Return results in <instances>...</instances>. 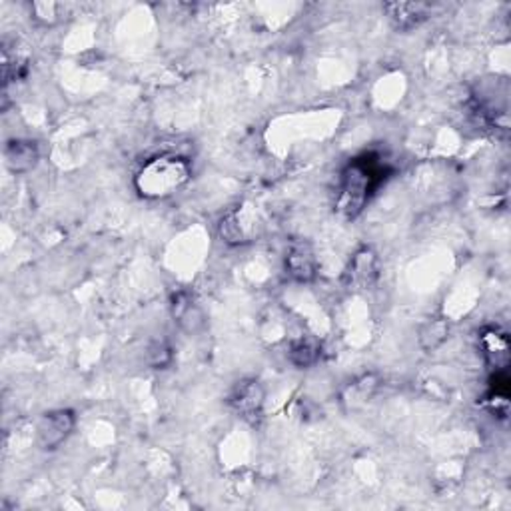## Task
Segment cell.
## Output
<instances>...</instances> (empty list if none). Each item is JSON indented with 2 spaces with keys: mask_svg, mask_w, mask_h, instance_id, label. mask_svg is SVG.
Returning <instances> with one entry per match:
<instances>
[{
  "mask_svg": "<svg viewBox=\"0 0 511 511\" xmlns=\"http://www.w3.org/2000/svg\"><path fill=\"white\" fill-rule=\"evenodd\" d=\"M390 172L388 163L378 154H364L349 160L339 176L338 212L346 220H356Z\"/></svg>",
  "mask_w": 511,
  "mask_h": 511,
  "instance_id": "cell-1",
  "label": "cell"
},
{
  "mask_svg": "<svg viewBox=\"0 0 511 511\" xmlns=\"http://www.w3.org/2000/svg\"><path fill=\"white\" fill-rule=\"evenodd\" d=\"M190 176L192 168L186 158L172 154V152H164V154H158L142 164L138 174L134 176V186L145 198L158 200L176 194L190 181Z\"/></svg>",
  "mask_w": 511,
  "mask_h": 511,
  "instance_id": "cell-2",
  "label": "cell"
},
{
  "mask_svg": "<svg viewBox=\"0 0 511 511\" xmlns=\"http://www.w3.org/2000/svg\"><path fill=\"white\" fill-rule=\"evenodd\" d=\"M380 280V258L372 248H360L349 260L344 272V284L348 290L366 292L372 290Z\"/></svg>",
  "mask_w": 511,
  "mask_h": 511,
  "instance_id": "cell-3",
  "label": "cell"
},
{
  "mask_svg": "<svg viewBox=\"0 0 511 511\" xmlns=\"http://www.w3.org/2000/svg\"><path fill=\"white\" fill-rule=\"evenodd\" d=\"M76 416L73 410H52L44 414L37 427L39 444L44 452H55L73 436Z\"/></svg>",
  "mask_w": 511,
  "mask_h": 511,
  "instance_id": "cell-4",
  "label": "cell"
},
{
  "mask_svg": "<svg viewBox=\"0 0 511 511\" xmlns=\"http://www.w3.org/2000/svg\"><path fill=\"white\" fill-rule=\"evenodd\" d=\"M264 388L256 380H242L234 385V390L230 392L228 403L236 414L250 421V424H256V421L262 418L264 410Z\"/></svg>",
  "mask_w": 511,
  "mask_h": 511,
  "instance_id": "cell-5",
  "label": "cell"
},
{
  "mask_svg": "<svg viewBox=\"0 0 511 511\" xmlns=\"http://www.w3.org/2000/svg\"><path fill=\"white\" fill-rule=\"evenodd\" d=\"M286 272L294 282L300 284H308L316 278L318 260L308 242H292L288 254H286Z\"/></svg>",
  "mask_w": 511,
  "mask_h": 511,
  "instance_id": "cell-6",
  "label": "cell"
},
{
  "mask_svg": "<svg viewBox=\"0 0 511 511\" xmlns=\"http://www.w3.org/2000/svg\"><path fill=\"white\" fill-rule=\"evenodd\" d=\"M481 354L486 357V364L489 366L491 372L507 370L509 366V339L506 331L499 328H488L481 331L480 336Z\"/></svg>",
  "mask_w": 511,
  "mask_h": 511,
  "instance_id": "cell-7",
  "label": "cell"
},
{
  "mask_svg": "<svg viewBox=\"0 0 511 511\" xmlns=\"http://www.w3.org/2000/svg\"><path fill=\"white\" fill-rule=\"evenodd\" d=\"M40 150L32 140H11L4 148V163L14 174H26L39 164Z\"/></svg>",
  "mask_w": 511,
  "mask_h": 511,
  "instance_id": "cell-8",
  "label": "cell"
},
{
  "mask_svg": "<svg viewBox=\"0 0 511 511\" xmlns=\"http://www.w3.org/2000/svg\"><path fill=\"white\" fill-rule=\"evenodd\" d=\"M383 11L388 14L393 29L408 32L427 19L429 6L421 3H388L383 4Z\"/></svg>",
  "mask_w": 511,
  "mask_h": 511,
  "instance_id": "cell-9",
  "label": "cell"
},
{
  "mask_svg": "<svg viewBox=\"0 0 511 511\" xmlns=\"http://www.w3.org/2000/svg\"><path fill=\"white\" fill-rule=\"evenodd\" d=\"M322 356V346L313 336H300L290 342L288 348V360L295 367H310L320 360Z\"/></svg>",
  "mask_w": 511,
  "mask_h": 511,
  "instance_id": "cell-10",
  "label": "cell"
},
{
  "mask_svg": "<svg viewBox=\"0 0 511 511\" xmlns=\"http://www.w3.org/2000/svg\"><path fill=\"white\" fill-rule=\"evenodd\" d=\"M447 338H450V324H447L445 318H429L426 324L419 328L418 336L419 346L424 348L426 352H434Z\"/></svg>",
  "mask_w": 511,
  "mask_h": 511,
  "instance_id": "cell-11",
  "label": "cell"
},
{
  "mask_svg": "<svg viewBox=\"0 0 511 511\" xmlns=\"http://www.w3.org/2000/svg\"><path fill=\"white\" fill-rule=\"evenodd\" d=\"M375 390H378V380H375L372 374H366L362 378H357L348 385V390L344 393V401L348 406L357 408L370 400Z\"/></svg>",
  "mask_w": 511,
  "mask_h": 511,
  "instance_id": "cell-12",
  "label": "cell"
},
{
  "mask_svg": "<svg viewBox=\"0 0 511 511\" xmlns=\"http://www.w3.org/2000/svg\"><path fill=\"white\" fill-rule=\"evenodd\" d=\"M220 236L224 238L226 244H232V246H238V244H244V242H248L246 230L240 226L238 210H232L220 220Z\"/></svg>",
  "mask_w": 511,
  "mask_h": 511,
  "instance_id": "cell-13",
  "label": "cell"
},
{
  "mask_svg": "<svg viewBox=\"0 0 511 511\" xmlns=\"http://www.w3.org/2000/svg\"><path fill=\"white\" fill-rule=\"evenodd\" d=\"M172 357H174L172 348H170L166 339H156V342H152L146 354V360L154 370H164V367L172 364Z\"/></svg>",
  "mask_w": 511,
  "mask_h": 511,
  "instance_id": "cell-14",
  "label": "cell"
},
{
  "mask_svg": "<svg viewBox=\"0 0 511 511\" xmlns=\"http://www.w3.org/2000/svg\"><path fill=\"white\" fill-rule=\"evenodd\" d=\"M34 21L42 24H55L58 21V4L55 3H34L32 4Z\"/></svg>",
  "mask_w": 511,
  "mask_h": 511,
  "instance_id": "cell-15",
  "label": "cell"
}]
</instances>
